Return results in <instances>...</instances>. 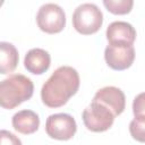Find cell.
Masks as SVG:
<instances>
[{
    "instance_id": "8992f818",
    "label": "cell",
    "mask_w": 145,
    "mask_h": 145,
    "mask_svg": "<svg viewBox=\"0 0 145 145\" xmlns=\"http://www.w3.org/2000/svg\"><path fill=\"white\" fill-rule=\"evenodd\" d=\"M77 130L75 119L68 113H54L48 117L45 121V131L48 136L58 140H68L74 137Z\"/></svg>"
},
{
    "instance_id": "277c9868",
    "label": "cell",
    "mask_w": 145,
    "mask_h": 145,
    "mask_svg": "<svg viewBox=\"0 0 145 145\" xmlns=\"http://www.w3.org/2000/svg\"><path fill=\"white\" fill-rule=\"evenodd\" d=\"M85 127L93 133H102L111 128L116 116L103 104L92 101L82 114Z\"/></svg>"
},
{
    "instance_id": "5b68a950",
    "label": "cell",
    "mask_w": 145,
    "mask_h": 145,
    "mask_svg": "<svg viewBox=\"0 0 145 145\" xmlns=\"http://www.w3.org/2000/svg\"><path fill=\"white\" fill-rule=\"evenodd\" d=\"M36 23L42 32L57 34L66 26V15L60 6L56 3H45L40 7L36 14Z\"/></svg>"
},
{
    "instance_id": "4fadbf2b",
    "label": "cell",
    "mask_w": 145,
    "mask_h": 145,
    "mask_svg": "<svg viewBox=\"0 0 145 145\" xmlns=\"http://www.w3.org/2000/svg\"><path fill=\"white\" fill-rule=\"evenodd\" d=\"M104 7L113 15H127L131 11L134 0H102Z\"/></svg>"
},
{
    "instance_id": "52a82bcc",
    "label": "cell",
    "mask_w": 145,
    "mask_h": 145,
    "mask_svg": "<svg viewBox=\"0 0 145 145\" xmlns=\"http://www.w3.org/2000/svg\"><path fill=\"white\" fill-rule=\"evenodd\" d=\"M104 59L113 70H125L135 60L134 45H112L109 44L104 50Z\"/></svg>"
},
{
    "instance_id": "9c48e42d",
    "label": "cell",
    "mask_w": 145,
    "mask_h": 145,
    "mask_svg": "<svg viewBox=\"0 0 145 145\" xmlns=\"http://www.w3.org/2000/svg\"><path fill=\"white\" fill-rule=\"evenodd\" d=\"M106 40L112 45H133L136 40V31L127 22H113L106 28Z\"/></svg>"
},
{
    "instance_id": "e0dca14e",
    "label": "cell",
    "mask_w": 145,
    "mask_h": 145,
    "mask_svg": "<svg viewBox=\"0 0 145 145\" xmlns=\"http://www.w3.org/2000/svg\"><path fill=\"white\" fill-rule=\"evenodd\" d=\"M3 2H5V0H0V7L3 5Z\"/></svg>"
},
{
    "instance_id": "30bf717a",
    "label": "cell",
    "mask_w": 145,
    "mask_h": 145,
    "mask_svg": "<svg viewBox=\"0 0 145 145\" xmlns=\"http://www.w3.org/2000/svg\"><path fill=\"white\" fill-rule=\"evenodd\" d=\"M51 65V57L48 51L34 48L31 49L24 59V66L27 69V71L34 74V75H42L44 74Z\"/></svg>"
},
{
    "instance_id": "8fae6325",
    "label": "cell",
    "mask_w": 145,
    "mask_h": 145,
    "mask_svg": "<svg viewBox=\"0 0 145 145\" xmlns=\"http://www.w3.org/2000/svg\"><path fill=\"white\" fill-rule=\"evenodd\" d=\"M11 123L16 131L24 135H31L39 129L40 118L32 110H20L12 116Z\"/></svg>"
},
{
    "instance_id": "6da1fadb",
    "label": "cell",
    "mask_w": 145,
    "mask_h": 145,
    "mask_svg": "<svg viewBox=\"0 0 145 145\" xmlns=\"http://www.w3.org/2000/svg\"><path fill=\"white\" fill-rule=\"evenodd\" d=\"M80 79L77 70L70 66L57 68L41 88L42 102L49 108H60L75 95Z\"/></svg>"
},
{
    "instance_id": "3957f363",
    "label": "cell",
    "mask_w": 145,
    "mask_h": 145,
    "mask_svg": "<svg viewBox=\"0 0 145 145\" xmlns=\"http://www.w3.org/2000/svg\"><path fill=\"white\" fill-rule=\"evenodd\" d=\"M103 24V14L94 3H83L72 14V26L83 35L96 33Z\"/></svg>"
},
{
    "instance_id": "ba28073f",
    "label": "cell",
    "mask_w": 145,
    "mask_h": 145,
    "mask_svg": "<svg viewBox=\"0 0 145 145\" xmlns=\"http://www.w3.org/2000/svg\"><path fill=\"white\" fill-rule=\"evenodd\" d=\"M92 101H96L105 105L116 117L121 114L126 108V96L125 93L116 86H105L100 88Z\"/></svg>"
},
{
    "instance_id": "9a60e30c",
    "label": "cell",
    "mask_w": 145,
    "mask_h": 145,
    "mask_svg": "<svg viewBox=\"0 0 145 145\" xmlns=\"http://www.w3.org/2000/svg\"><path fill=\"white\" fill-rule=\"evenodd\" d=\"M133 112H134L135 118H145V113H144V93L138 94L134 99Z\"/></svg>"
},
{
    "instance_id": "5bb4252c",
    "label": "cell",
    "mask_w": 145,
    "mask_h": 145,
    "mask_svg": "<svg viewBox=\"0 0 145 145\" xmlns=\"http://www.w3.org/2000/svg\"><path fill=\"white\" fill-rule=\"evenodd\" d=\"M144 129H145V118H135L129 123V131L134 139L138 142H144Z\"/></svg>"
},
{
    "instance_id": "2e32d148",
    "label": "cell",
    "mask_w": 145,
    "mask_h": 145,
    "mask_svg": "<svg viewBox=\"0 0 145 145\" xmlns=\"http://www.w3.org/2000/svg\"><path fill=\"white\" fill-rule=\"evenodd\" d=\"M20 145L22 140L8 130H0V145Z\"/></svg>"
},
{
    "instance_id": "7c38bea8",
    "label": "cell",
    "mask_w": 145,
    "mask_h": 145,
    "mask_svg": "<svg viewBox=\"0 0 145 145\" xmlns=\"http://www.w3.org/2000/svg\"><path fill=\"white\" fill-rule=\"evenodd\" d=\"M19 60L16 46L9 42H0V74L12 72Z\"/></svg>"
},
{
    "instance_id": "7a4b0ae2",
    "label": "cell",
    "mask_w": 145,
    "mask_h": 145,
    "mask_svg": "<svg viewBox=\"0 0 145 145\" xmlns=\"http://www.w3.org/2000/svg\"><path fill=\"white\" fill-rule=\"evenodd\" d=\"M34 93V84L31 78L22 74H12L0 82V106L15 109L29 100Z\"/></svg>"
}]
</instances>
